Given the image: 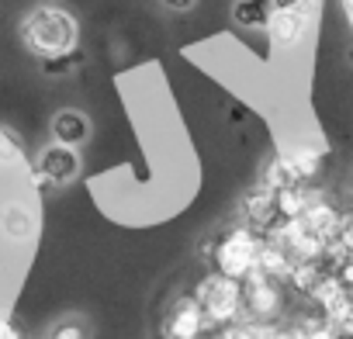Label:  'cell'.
Listing matches in <instances>:
<instances>
[{"label": "cell", "mask_w": 353, "mask_h": 339, "mask_svg": "<svg viewBox=\"0 0 353 339\" xmlns=\"http://www.w3.org/2000/svg\"><path fill=\"white\" fill-rule=\"evenodd\" d=\"M77 170H80V159H77L73 145H63V142L49 145V149L42 152V159H39V177L49 181V184H66V181H73Z\"/></svg>", "instance_id": "cell-6"}, {"label": "cell", "mask_w": 353, "mask_h": 339, "mask_svg": "<svg viewBox=\"0 0 353 339\" xmlns=\"http://www.w3.org/2000/svg\"><path fill=\"white\" fill-rule=\"evenodd\" d=\"M239 291H243V308L250 318L256 322H274L284 308V294H281V284L277 277L263 274L260 267H250L246 277L239 280Z\"/></svg>", "instance_id": "cell-5"}, {"label": "cell", "mask_w": 353, "mask_h": 339, "mask_svg": "<svg viewBox=\"0 0 353 339\" xmlns=\"http://www.w3.org/2000/svg\"><path fill=\"white\" fill-rule=\"evenodd\" d=\"M291 8H312V0H274V11H291Z\"/></svg>", "instance_id": "cell-19"}, {"label": "cell", "mask_w": 353, "mask_h": 339, "mask_svg": "<svg viewBox=\"0 0 353 339\" xmlns=\"http://www.w3.org/2000/svg\"><path fill=\"white\" fill-rule=\"evenodd\" d=\"M291 332H294V336H329L332 325H329V315H305Z\"/></svg>", "instance_id": "cell-16"}, {"label": "cell", "mask_w": 353, "mask_h": 339, "mask_svg": "<svg viewBox=\"0 0 353 339\" xmlns=\"http://www.w3.org/2000/svg\"><path fill=\"white\" fill-rule=\"evenodd\" d=\"M308 25H312V8L274 11L270 21H267V28H270V35H274L277 45H294V42H301L305 32H308Z\"/></svg>", "instance_id": "cell-8"}, {"label": "cell", "mask_w": 353, "mask_h": 339, "mask_svg": "<svg viewBox=\"0 0 353 339\" xmlns=\"http://www.w3.org/2000/svg\"><path fill=\"white\" fill-rule=\"evenodd\" d=\"M32 229H35V225H32V215H28L25 208H18V205H14V208H8V212H4V232H8L11 239H28V236H32Z\"/></svg>", "instance_id": "cell-14"}, {"label": "cell", "mask_w": 353, "mask_h": 339, "mask_svg": "<svg viewBox=\"0 0 353 339\" xmlns=\"http://www.w3.org/2000/svg\"><path fill=\"white\" fill-rule=\"evenodd\" d=\"M329 149L322 145H291L288 152H281L277 159H270L263 166V187L277 191L288 184H308L322 174V163H325Z\"/></svg>", "instance_id": "cell-1"}, {"label": "cell", "mask_w": 353, "mask_h": 339, "mask_svg": "<svg viewBox=\"0 0 353 339\" xmlns=\"http://www.w3.org/2000/svg\"><path fill=\"white\" fill-rule=\"evenodd\" d=\"M46 59V73H66V70H73L83 56L77 52V49H63V52H52V56H42Z\"/></svg>", "instance_id": "cell-15"}, {"label": "cell", "mask_w": 353, "mask_h": 339, "mask_svg": "<svg viewBox=\"0 0 353 339\" xmlns=\"http://www.w3.org/2000/svg\"><path fill=\"white\" fill-rule=\"evenodd\" d=\"M256 249H260V236L256 229L250 225H236L229 232H222L219 239H212V253H215V270L232 277V280H243L246 270L256 263Z\"/></svg>", "instance_id": "cell-3"}, {"label": "cell", "mask_w": 353, "mask_h": 339, "mask_svg": "<svg viewBox=\"0 0 353 339\" xmlns=\"http://www.w3.org/2000/svg\"><path fill=\"white\" fill-rule=\"evenodd\" d=\"M243 212H246V222H250V229H256V232H270V229L281 222V215H277V205H274V191H270V187H260V191H253V194L246 198Z\"/></svg>", "instance_id": "cell-9"}, {"label": "cell", "mask_w": 353, "mask_h": 339, "mask_svg": "<svg viewBox=\"0 0 353 339\" xmlns=\"http://www.w3.org/2000/svg\"><path fill=\"white\" fill-rule=\"evenodd\" d=\"M18 156H21V142L8 128H0V163H14Z\"/></svg>", "instance_id": "cell-17"}, {"label": "cell", "mask_w": 353, "mask_h": 339, "mask_svg": "<svg viewBox=\"0 0 353 339\" xmlns=\"http://www.w3.org/2000/svg\"><path fill=\"white\" fill-rule=\"evenodd\" d=\"M270 14H274V0H239L232 11V18L246 28H267Z\"/></svg>", "instance_id": "cell-13"}, {"label": "cell", "mask_w": 353, "mask_h": 339, "mask_svg": "<svg viewBox=\"0 0 353 339\" xmlns=\"http://www.w3.org/2000/svg\"><path fill=\"white\" fill-rule=\"evenodd\" d=\"M21 39L32 52L39 56H52V52H63V49H73L77 42V25L70 14L63 11H52V8H42L35 11L25 25H21Z\"/></svg>", "instance_id": "cell-2"}, {"label": "cell", "mask_w": 353, "mask_h": 339, "mask_svg": "<svg viewBox=\"0 0 353 339\" xmlns=\"http://www.w3.org/2000/svg\"><path fill=\"white\" fill-rule=\"evenodd\" d=\"M201 332H208V322H205L198 301L194 298H181L170 308V315H166V336H173V339H194Z\"/></svg>", "instance_id": "cell-7"}, {"label": "cell", "mask_w": 353, "mask_h": 339, "mask_svg": "<svg viewBox=\"0 0 353 339\" xmlns=\"http://www.w3.org/2000/svg\"><path fill=\"white\" fill-rule=\"evenodd\" d=\"M14 336V329H11V322L4 318V315H0V339H11Z\"/></svg>", "instance_id": "cell-21"}, {"label": "cell", "mask_w": 353, "mask_h": 339, "mask_svg": "<svg viewBox=\"0 0 353 339\" xmlns=\"http://www.w3.org/2000/svg\"><path fill=\"white\" fill-rule=\"evenodd\" d=\"M339 212L332 208V205H325V201H319V198H312L308 201V208L298 215V222L308 229V232H315V236H322L325 243L332 239V232H336V225H339Z\"/></svg>", "instance_id": "cell-10"}, {"label": "cell", "mask_w": 353, "mask_h": 339, "mask_svg": "<svg viewBox=\"0 0 353 339\" xmlns=\"http://www.w3.org/2000/svg\"><path fill=\"white\" fill-rule=\"evenodd\" d=\"M52 135H56V142H63V145H80V142L90 135V121H87V114H80V111H59L56 121H52Z\"/></svg>", "instance_id": "cell-11"}, {"label": "cell", "mask_w": 353, "mask_h": 339, "mask_svg": "<svg viewBox=\"0 0 353 339\" xmlns=\"http://www.w3.org/2000/svg\"><path fill=\"white\" fill-rule=\"evenodd\" d=\"M56 336H59V339H73V336L80 339V336H87V329H83V325H59Z\"/></svg>", "instance_id": "cell-18"}, {"label": "cell", "mask_w": 353, "mask_h": 339, "mask_svg": "<svg viewBox=\"0 0 353 339\" xmlns=\"http://www.w3.org/2000/svg\"><path fill=\"white\" fill-rule=\"evenodd\" d=\"M312 198H315V194H312L305 184H288V187H277V191H274V205H277V215H281V218H298V215L308 208Z\"/></svg>", "instance_id": "cell-12"}, {"label": "cell", "mask_w": 353, "mask_h": 339, "mask_svg": "<svg viewBox=\"0 0 353 339\" xmlns=\"http://www.w3.org/2000/svg\"><path fill=\"white\" fill-rule=\"evenodd\" d=\"M163 4H166L170 11H188V8L194 4V0H163Z\"/></svg>", "instance_id": "cell-20"}, {"label": "cell", "mask_w": 353, "mask_h": 339, "mask_svg": "<svg viewBox=\"0 0 353 339\" xmlns=\"http://www.w3.org/2000/svg\"><path fill=\"white\" fill-rule=\"evenodd\" d=\"M194 301H198V308H201V315H205V322H208L212 332L222 329V325H229V322H236L239 311H243L239 280H232V277H225V274H215V277L201 280Z\"/></svg>", "instance_id": "cell-4"}]
</instances>
